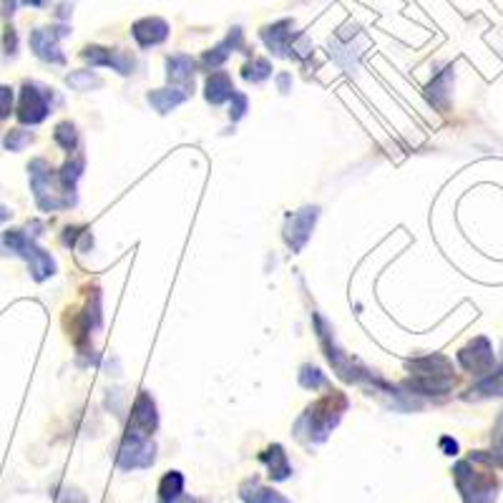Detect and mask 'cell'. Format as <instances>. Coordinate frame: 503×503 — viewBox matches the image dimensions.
<instances>
[{"instance_id": "31", "label": "cell", "mask_w": 503, "mask_h": 503, "mask_svg": "<svg viewBox=\"0 0 503 503\" xmlns=\"http://www.w3.org/2000/svg\"><path fill=\"white\" fill-rule=\"evenodd\" d=\"M244 111H247V96L239 94V91H235V94H232V111H229L232 121H239V119L244 116Z\"/></svg>"}, {"instance_id": "1", "label": "cell", "mask_w": 503, "mask_h": 503, "mask_svg": "<svg viewBox=\"0 0 503 503\" xmlns=\"http://www.w3.org/2000/svg\"><path fill=\"white\" fill-rule=\"evenodd\" d=\"M493 453L475 450L471 458H463L453 466V478L463 503H493L499 496V478L493 474L496 466Z\"/></svg>"}, {"instance_id": "18", "label": "cell", "mask_w": 503, "mask_h": 503, "mask_svg": "<svg viewBox=\"0 0 503 503\" xmlns=\"http://www.w3.org/2000/svg\"><path fill=\"white\" fill-rule=\"evenodd\" d=\"M235 48H242V30L239 29H232V33L227 36V41L214 45L211 51H207V54L202 56V66H204V69H217V66H222L224 61H227V56H229Z\"/></svg>"}, {"instance_id": "20", "label": "cell", "mask_w": 503, "mask_h": 503, "mask_svg": "<svg viewBox=\"0 0 503 503\" xmlns=\"http://www.w3.org/2000/svg\"><path fill=\"white\" fill-rule=\"evenodd\" d=\"M184 501V475L179 471H169L159 481V503H182Z\"/></svg>"}, {"instance_id": "33", "label": "cell", "mask_w": 503, "mask_h": 503, "mask_svg": "<svg viewBox=\"0 0 503 503\" xmlns=\"http://www.w3.org/2000/svg\"><path fill=\"white\" fill-rule=\"evenodd\" d=\"M15 3H18V0H3V3H0V15H3V18H11V15L15 13Z\"/></svg>"}, {"instance_id": "13", "label": "cell", "mask_w": 503, "mask_h": 503, "mask_svg": "<svg viewBox=\"0 0 503 503\" xmlns=\"http://www.w3.org/2000/svg\"><path fill=\"white\" fill-rule=\"evenodd\" d=\"M167 78L171 88H179L189 96L194 88V61L189 56H171L167 61Z\"/></svg>"}, {"instance_id": "21", "label": "cell", "mask_w": 503, "mask_h": 503, "mask_svg": "<svg viewBox=\"0 0 503 503\" xmlns=\"http://www.w3.org/2000/svg\"><path fill=\"white\" fill-rule=\"evenodd\" d=\"M186 98L189 96L184 91H179V88H161V91H152L149 94V103L159 113H169L171 109H177L179 103H184Z\"/></svg>"}, {"instance_id": "16", "label": "cell", "mask_w": 503, "mask_h": 503, "mask_svg": "<svg viewBox=\"0 0 503 503\" xmlns=\"http://www.w3.org/2000/svg\"><path fill=\"white\" fill-rule=\"evenodd\" d=\"M239 499H242V503H290L287 496H282L280 491L269 489V486H262L257 478H250V481L242 483Z\"/></svg>"}, {"instance_id": "35", "label": "cell", "mask_w": 503, "mask_h": 503, "mask_svg": "<svg viewBox=\"0 0 503 503\" xmlns=\"http://www.w3.org/2000/svg\"><path fill=\"white\" fill-rule=\"evenodd\" d=\"M277 84H280L282 94H287V91H290V76H287V73H282L280 78H277Z\"/></svg>"}, {"instance_id": "5", "label": "cell", "mask_w": 503, "mask_h": 503, "mask_svg": "<svg viewBox=\"0 0 503 503\" xmlns=\"http://www.w3.org/2000/svg\"><path fill=\"white\" fill-rule=\"evenodd\" d=\"M3 242L8 244V250L13 252V254L23 257V260L29 262L30 275H33V280L36 282L48 280V277L56 275V262H54V257H51L45 250H41V247L26 235V232L11 229V232H5Z\"/></svg>"}, {"instance_id": "26", "label": "cell", "mask_w": 503, "mask_h": 503, "mask_svg": "<svg viewBox=\"0 0 503 503\" xmlns=\"http://www.w3.org/2000/svg\"><path fill=\"white\" fill-rule=\"evenodd\" d=\"M269 73H272V66H269V61H265V58H254L252 63H247V66L242 69V76H244L247 81H252V84L265 81Z\"/></svg>"}, {"instance_id": "11", "label": "cell", "mask_w": 503, "mask_h": 503, "mask_svg": "<svg viewBox=\"0 0 503 503\" xmlns=\"http://www.w3.org/2000/svg\"><path fill=\"white\" fill-rule=\"evenodd\" d=\"M458 363L463 370L474 373V375H483L493 367V350L486 337H475L474 342H468L466 348L458 352Z\"/></svg>"}, {"instance_id": "4", "label": "cell", "mask_w": 503, "mask_h": 503, "mask_svg": "<svg viewBox=\"0 0 503 503\" xmlns=\"http://www.w3.org/2000/svg\"><path fill=\"white\" fill-rule=\"evenodd\" d=\"M54 169L45 159H33L29 167L30 186H33V196L36 204L43 211H58L69 210L70 204H76V196H69L61 186H54Z\"/></svg>"}, {"instance_id": "17", "label": "cell", "mask_w": 503, "mask_h": 503, "mask_svg": "<svg viewBox=\"0 0 503 503\" xmlns=\"http://www.w3.org/2000/svg\"><path fill=\"white\" fill-rule=\"evenodd\" d=\"M260 461L267 466L272 481H287L293 475V466L287 461V453H284V448L280 443H275V446L267 448L265 453H260Z\"/></svg>"}, {"instance_id": "12", "label": "cell", "mask_w": 503, "mask_h": 503, "mask_svg": "<svg viewBox=\"0 0 503 503\" xmlns=\"http://www.w3.org/2000/svg\"><path fill=\"white\" fill-rule=\"evenodd\" d=\"M81 56L91 63V66H111L113 70H119L121 76H128V73H134V66H136V61L134 56H128L124 51H119V48H101V45H88L84 48V54Z\"/></svg>"}, {"instance_id": "8", "label": "cell", "mask_w": 503, "mask_h": 503, "mask_svg": "<svg viewBox=\"0 0 503 503\" xmlns=\"http://www.w3.org/2000/svg\"><path fill=\"white\" fill-rule=\"evenodd\" d=\"M159 425V418H156V406L154 400L149 398V392H139L136 403H134V410H131V420H128V428H126V435H136V438H152Z\"/></svg>"}, {"instance_id": "2", "label": "cell", "mask_w": 503, "mask_h": 503, "mask_svg": "<svg viewBox=\"0 0 503 503\" xmlns=\"http://www.w3.org/2000/svg\"><path fill=\"white\" fill-rule=\"evenodd\" d=\"M345 410H348V398L342 392H330L315 406H309L308 413H302V418L294 425V435L305 443H322L333 433Z\"/></svg>"}, {"instance_id": "10", "label": "cell", "mask_w": 503, "mask_h": 503, "mask_svg": "<svg viewBox=\"0 0 503 503\" xmlns=\"http://www.w3.org/2000/svg\"><path fill=\"white\" fill-rule=\"evenodd\" d=\"M69 30L66 29H36L30 33V48H33V54L45 61V63H66V58L61 54V48H58V41L66 36Z\"/></svg>"}, {"instance_id": "6", "label": "cell", "mask_w": 503, "mask_h": 503, "mask_svg": "<svg viewBox=\"0 0 503 503\" xmlns=\"http://www.w3.org/2000/svg\"><path fill=\"white\" fill-rule=\"evenodd\" d=\"M156 461V446L152 438H136V435H126L121 446L116 450V466L121 471H141L149 468Z\"/></svg>"}, {"instance_id": "34", "label": "cell", "mask_w": 503, "mask_h": 503, "mask_svg": "<svg viewBox=\"0 0 503 503\" xmlns=\"http://www.w3.org/2000/svg\"><path fill=\"white\" fill-rule=\"evenodd\" d=\"M441 446L446 448L448 456H456V453H458V443H456V441H450V438H443V441H441Z\"/></svg>"}, {"instance_id": "24", "label": "cell", "mask_w": 503, "mask_h": 503, "mask_svg": "<svg viewBox=\"0 0 503 503\" xmlns=\"http://www.w3.org/2000/svg\"><path fill=\"white\" fill-rule=\"evenodd\" d=\"M54 139H56V144L63 152H73L78 146V131H76V126L70 124V121H63V124L56 126Z\"/></svg>"}, {"instance_id": "23", "label": "cell", "mask_w": 503, "mask_h": 503, "mask_svg": "<svg viewBox=\"0 0 503 503\" xmlns=\"http://www.w3.org/2000/svg\"><path fill=\"white\" fill-rule=\"evenodd\" d=\"M468 398H503V367L493 375L483 377L475 388H471Z\"/></svg>"}, {"instance_id": "14", "label": "cell", "mask_w": 503, "mask_h": 503, "mask_svg": "<svg viewBox=\"0 0 503 503\" xmlns=\"http://www.w3.org/2000/svg\"><path fill=\"white\" fill-rule=\"evenodd\" d=\"M131 36H134V41L139 43L141 48L159 45V43H164L169 38L167 21H161V18H144V21L131 26Z\"/></svg>"}, {"instance_id": "38", "label": "cell", "mask_w": 503, "mask_h": 503, "mask_svg": "<svg viewBox=\"0 0 503 503\" xmlns=\"http://www.w3.org/2000/svg\"><path fill=\"white\" fill-rule=\"evenodd\" d=\"M182 503H204V501H199V499H184Z\"/></svg>"}, {"instance_id": "32", "label": "cell", "mask_w": 503, "mask_h": 503, "mask_svg": "<svg viewBox=\"0 0 503 503\" xmlns=\"http://www.w3.org/2000/svg\"><path fill=\"white\" fill-rule=\"evenodd\" d=\"M3 48H5V56H15V51H18V36H15V29H5L3 33Z\"/></svg>"}, {"instance_id": "39", "label": "cell", "mask_w": 503, "mask_h": 503, "mask_svg": "<svg viewBox=\"0 0 503 503\" xmlns=\"http://www.w3.org/2000/svg\"><path fill=\"white\" fill-rule=\"evenodd\" d=\"M0 254H5V252H3V250H0Z\"/></svg>"}, {"instance_id": "22", "label": "cell", "mask_w": 503, "mask_h": 503, "mask_svg": "<svg viewBox=\"0 0 503 503\" xmlns=\"http://www.w3.org/2000/svg\"><path fill=\"white\" fill-rule=\"evenodd\" d=\"M450 81H453V70L450 69H446L438 78H435L433 84L428 86V101L431 103H435L441 111H446L448 109V88H450Z\"/></svg>"}, {"instance_id": "15", "label": "cell", "mask_w": 503, "mask_h": 503, "mask_svg": "<svg viewBox=\"0 0 503 503\" xmlns=\"http://www.w3.org/2000/svg\"><path fill=\"white\" fill-rule=\"evenodd\" d=\"M293 21H280L262 30V41L275 56H293Z\"/></svg>"}, {"instance_id": "19", "label": "cell", "mask_w": 503, "mask_h": 503, "mask_svg": "<svg viewBox=\"0 0 503 503\" xmlns=\"http://www.w3.org/2000/svg\"><path fill=\"white\" fill-rule=\"evenodd\" d=\"M235 94V86L227 70H211L207 78V101L210 103H224Z\"/></svg>"}, {"instance_id": "37", "label": "cell", "mask_w": 503, "mask_h": 503, "mask_svg": "<svg viewBox=\"0 0 503 503\" xmlns=\"http://www.w3.org/2000/svg\"><path fill=\"white\" fill-rule=\"evenodd\" d=\"M8 219H11V211L5 210V207H0V224L8 222Z\"/></svg>"}, {"instance_id": "7", "label": "cell", "mask_w": 503, "mask_h": 503, "mask_svg": "<svg viewBox=\"0 0 503 503\" xmlns=\"http://www.w3.org/2000/svg\"><path fill=\"white\" fill-rule=\"evenodd\" d=\"M51 111V91L38 84H23L21 91V106H18V121L21 124L36 126Z\"/></svg>"}, {"instance_id": "9", "label": "cell", "mask_w": 503, "mask_h": 503, "mask_svg": "<svg viewBox=\"0 0 503 503\" xmlns=\"http://www.w3.org/2000/svg\"><path fill=\"white\" fill-rule=\"evenodd\" d=\"M317 214H320L317 207H305V210L294 211V214L287 217V222H284V239L293 247V252H300L308 244L312 227L317 222Z\"/></svg>"}, {"instance_id": "27", "label": "cell", "mask_w": 503, "mask_h": 503, "mask_svg": "<svg viewBox=\"0 0 503 503\" xmlns=\"http://www.w3.org/2000/svg\"><path fill=\"white\" fill-rule=\"evenodd\" d=\"M30 141H33V134L26 131V128H11L8 134H5V149L8 152H23L26 146H29Z\"/></svg>"}, {"instance_id": "3", "label": "cell", "mask_w": 503, "mask_h": 503, "mask_svg": "<svg viewBox=\"0 0 503 503\" xmlns=\"http://www.w3.org/2000/svg\"><path fill=\"white\" fill-rule=\"evenodd\" d=\"M413 377L408 380V388L413 392H423V395H441V392L453 391L456 385V375H453V365L443 355H428V358H418L408 365Z\"/></svg>"}, {"instance_id": "25", "label": "cell", "mask_w": 503, "mask_h": 503, "mask_svg": "<svg viewBox=\"0 0 503 503\" xmlns=\"http://www.w3.org/2000/svg\"><path fill=\"white\" fill-rule=\"evenodd\" d=\"M66 84L70 88H76V91H91V88L103 86V81L98 78L94 70H76V73H70L69 78H66Z\"/></svg>"}, {"instance_id": "29", "label": "cell", "mask_w": 503, "mask_h": 503, "mask_svg": "<svg viewBox=\"0 0 503 503\" xmlns=\"http://www.w3.org/2000/svg\"><path fill=\"white\" fill-rule=\"evenodd\" d=\"M13 111V88L0 84V121L8 119Z\"/></svg>"}, {"instance_id": "36", "label": "cell", "mask_w": 503, "mask_h": 503, "mask_svg": "<svg viewBox=\"0 0 503 503\" xmlns=\"http://www.w3.org/2000/svg\"><path fill=\"white\" fill-rule=\"evenodd\" d=\"M23 3H26V5H30V8H43V5H45L48 0H23Z\"/></svg>"}, {"instance_id": "30", "label": "cell", "mask_w": 503, "mask_h": 503, "mask_svg": "<svg viewBox=\"0 0 503 503\" xmlns=\"http://www.w3.org/2000/svg\"><path fill=\"white\" fill-rule=\"evenodd\" d=\"M493 458L503 463V410L496 420V428H493Z\"/></svg>"}, {"instance_id": "28", "label": "cell", "mask_w": 503, "mask_h": 503, "mask_svg": "<svg viewBox=\"0 0 503 503\" xmlns=\"http://www.w3.org/2000/svg\"><path fill=\"white\" fill-rule=\"evenodd\" d=\"M300 385H302V388H308V391H317V388L325 385V375H322L317 367L305 365V367H302V373H300Z\"/></svg>"}]
</instances>
